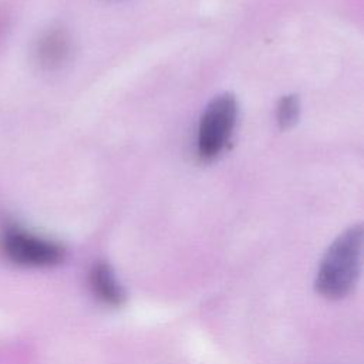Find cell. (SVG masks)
Segmentation results:
<instances>
[{
    "label": "cell",
    "instance_id": "6da1fadb",
    "mask_svg": "<svg viewBox=\"0 0 364 364\" xmlns=\"http://www.w3.org/2000/svg\"><path fill=\"white\" fill-rule=\"evenodd\" d=\"M363 253V228L344 230L327 249L316 274V290L327 299H340L350 293L357 282Z\"/></svg>",
    "mask_w": 364,
    "mask_h": 364
},
{
    "label": "cell",
    "instance_id": "7a4b0ae2",
    "mask_svg": "<svg viewBox=\"0 0 364 364\" xmlns=\"http://www.w3.org/2000/svg\"><path fill=\"white\" fill-rule=\"evenodd\" d=\"M237 121V101L233 94L223 92L210 100L203 109L198 127V155L203 161L215 159L228 145Z\"/></svg>",
    "mask_w": 364,
    "mask_h": 364
},
{
    "label": "cell",
    "instance_id": "3957f363",
    "mask_svg": "<svg viewBox=\"0 0 364 364\" xmlns=\"http://www.w3.org/2000/svg\"><path fill=\"white\" fill-rule=\"evenodd\" d=\"M0 249L10 262L30 267L54 266L65 255L60 243L14 226L1 233Z\"/></svg>",
    "mask_w": 364,
    "mask_h": 364
},
{
    "label": "cell",
    "instance_id": "277c9868",
    "mask_svg": "<svg viewBox=\"0 0 364 364\" xmlns=\"http://www.w3.org/2000/svg\"><path fill=\"white\" fill-rule=\"evenodd\" d=\"M90 286L97 299L108 306H121L125 294L111 267L101 262L90 272Z\"/></svg>",
    "mask_w": 364,
    "mask_h": 364
},
{
    "label": "cell",
    "instance_id": "5b68a950",
    "mask_svg": "<svg viewBox=\"0 0 364 364\" xmlns=\"http://www.w3.org/2000/svg\"><path fill=\"white\" fill-rule=\"evenodd\" d=\"M68 53V41L64 33L50 31L43 37L38 46V57L46 65H57Z\"/></svg>",
    "mask_w": 364,
    "mask_h": 364
},
{
    "label": "cell",
    "instance_id": "8992f818",
    "mask_svg": "<svg viewBox=\"0 0 364 364\" xmlns=\"http://www.w3.org/2000/svg\"><path fill=\"white\" fill-rule=\"evenodd\" d=\"M300 117V101L294 94H289L280 98L276 109L277 124L282 129H289L296 125Z\"/></svg>",
    "mask_w": 364,
    "mask_h": 364
}]
</instances>
